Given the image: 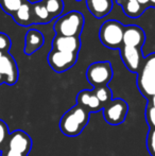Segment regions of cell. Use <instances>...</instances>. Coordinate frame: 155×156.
<instances>
[{
  "label": "cell",
  "mask_w": 155,
  "mask_h": 156,
  "mask_svg": "<svg viewBox=\"0 0 155 156\" xmlns=\"http://www.w3.org/2000/svg\"><path fill=\"white\" fill-rule=\"evenodd\" d=\"M137 2H138L140 5H145V8H146V5H148V4L150 3V0H137Z\"/></svg>",
  "instance_id": "cell-27"
},
{
  "label": "cell",
  "mask_w": 155,
  "mask_h": 156,
  "mask_svg": "<svg viewBox=\"0 0 155 156\" xmlns=\"http://www.w3.org/2000/svg\"><path fill=\"white\" fill-rule=\"evenodd\" d=\"M87 5L93 16L101 18L111 12L113 8L112 0H87Z\"/></svg>",
  "instance_id": "cell-15"
},
{
  "label": "cell",
  "mask_w": 155,
  "mask_h": 156,
  "mask_svg": "<svg viewBox=\"0 0 155 156\" xmlns=\"http://www.w3.org/2000/svg\"><path fill=\"white\" fill-rule=\"evenodd\" d=\"M23 3V0H1L2 9L8 13H16Z\"/></svg>",
  "instance_id": "cell-21"
},
{
  "label": "cell",
  "mask_w": 155,
  "mask_h": 156,
  "mask_svg": "<svg viewBox=\"0 0 155 156\" xmlns=\"http://www.w3.org/2000/svg\"><path fill=\"white\" fill-rule=\"evenodd\" d=\"M90 113L79 105L71 107L63 115L60 121V129L64 135L75 137L80 135L89 122Z\"/></svg>",
  "instance_id": "cell-1"
},
{
  "label": "cell",
  "mask_w": 155,
  "mask_h": 156,
  "mask_svg": "<svg viewBox=\"0 0 155 156\" xmlns=\"http://www.w3.org/2000/svg\"><path fill=\"white\" fill-rule=\"evenodd\" d=\"M1 156H27V155H23V154L16 153V152H12V151H9V150H3L1 152Z\"/></svg>",
  "instance_id": "cell-26"
},
{
  "label": "cell",
  "mask_w": 155,
  "mask_h": 156,
  "mask_svg": "<svg viewBox=\"0 0 155 156\" xmlns=\"http://www.w3.org/2000/svg\"><path fill=\"white\" fill-rule=\"evenodd\" d=\"M15 19H16L17 23L23 26H27L31 23L32 15H31V6H30L29 3H23V5L15 13Z\"/></svg>",
  "instance_id": "cell-16"
},
{
  "label": "cell",
  "mask_w": 155,
  "mask_h": 156,
  "mask_svg": "<svg viewBox=\"0 0 155 156\" xmlns=\"http://www.w3.org/2000/svg\"><path fill=\"white\" fill-rule=\"evenodd\" d=\"M129 112L126 102L122 99H115L103 107V116L107 123L118 125L124 122Z\"/></svg>",
  "instance_id": "cell-6"
},
{
  "label": "cell",
  "mask_w": 155,
  "mask_h": 156,
  "mask_svg": "<svg viewBox=\"0 0 155 156\" xmlns=\"http://www.w3.org/2000/svg\"><path fill=\"white\" fill-rule=\"evenodd\" d=\"M45 37L38 30H30L25 37V53L32 54L44 45Z\"/></svg>",
  "instance_id": "cell-14"
},
{
  "label": "cell",
  "mask_w": 155,
  "mask_h": 156,
  "mask_svg": "<svg viewBox=\"0 0 155 156\" xmlns=\"http://www.w3.org/2000/svg\"><path fill=\"white\" fill-rule=\"evenodd\" d=\"M145 33L140 28L136 26H130L123 32V41L122 45L126 47L139 48L140 49L141 45L145 41Z\"/></svg>",
  "instance_id": "cell-12"
},
{
  "label": "cell",
  "mask_w": 155,
  "mask_h": 156,
  "mask_svg": "<svg viewBox=\"0 0 155 156\" xmlns=\"http://www.w3.org/2000/svg\"><path fill=\"white\" fill-rule=\"evenodd\" d=\"M137 86L148 100L155 96V53L145 58L137 76Z\"/></svg>",
  "instance_id": "cell-2"
},
{
  "label": "cell",
  "mask_w": 155,
  "mask_h": 156,
  "mask_svg": "<svg viewBox=\"0 0 155 156\" xmlns=\"http://www.w3.org/2000/svg\"><path fill=\"white\" fill-rule=\"evenodd\" d=\"M126 1H137V0H126Z\"/></svg>",
  "instance_id": "cell-30"
},
{
  "label": "cell",
  "mask_w": 155,
  "mask_h": 156,
  "mask_svg": "<svg viewBox=\"0 0 155 156\" xmlns=\"http://www.w3.org/2000/svg\"><path fill=\"white\" fill-rule=\"evenodd\" d=\"M78 60L77 53H69V52H62L58 50H51L48 55L49 65L54 71L64 72L70 69L76 64Z\"/></svg>",
  "instance_id": "cell-8"
},
{
  "label": "cell",
  "mask_w": 155,
  "mask_h": 156,
  "mask_svg": "<svg viewBox=\"0 0 155 156\" xmlns=\"http://www.w3.org/2000/svg\"><path fill=\"white\" fill-rule=\"evenodd\" d=\"M9 135H10V132H9L8 125L3 120L0 119V153L5 149Z\"/></svg>",
  "instance_id": "cell-22"
},
{
  "label": "cell",
  "mask_w": 155,
  "mask_h": 156,
  "mask_svg": "<svg viewBox=\"0 0 155 156\" xmlns=\"http://www.w3.org/2000/svg\"><path fill=\"white\" fill-rule=\"evenodd\" d=\"M146 120L151 129H155V107L148 103L146 107Z\"/></svg>",
  "instance_id": "cell-23"
},
{
  "label": "cell",
  "mask_w": 155,
  "mask_h": 156,
  "mask_svg": "<svg viewBox=\"0 0 155 156\" xmlns=\"http://www.w3.org/2000/svg\"><path fill=\"white\" fill-rule=\"evenodd\" d=\"M93 91V94H95V96L98 98V100L100 101V103L103 105V107L105 106L108 102H111V101L113 100L112 99L113 93L107 87V85H106V86L97 87V88H95Z\"/></svg>",
  "instance_id": "cell-17"
},
{
  "label": "cell",
  "mask_w": 155,
  "mask_h": 156,
  "mask_svg": "<svg viewBox=\"0 0 155 156\" xmlns=\"http://www.w3.org/2000/svg\"><path fill=\"white\" fill-rule=\"evenodd\" d=\"M84 25V17L81 13L72 11L56 20L54 30L58 36H76L78 37Z\"/></svg>",
  "instance_id": "cell-3"
},
{
  "label": "cell",
  "mask_w": 155,
  "mask_h": 156,
  "mask_svg": "<svg viewBox=\"0 0 155 156\" xmlns=\"http://www.w3.org/2000/svg\"><path fill=\"white\" fill-rule=\"evenodd\" d=\"M44 4H45L46 9L51 17H55L60 15L63 11V6H64L62 0H46Z\"/></svg>",
  "instance_id": "cell-20"
},
{
  "label": "cell",
  "mask_w": 155,
  "mask_h": 156,
  "mask_svg": "<svg viewBox=\"0 0 155 156\" xmlns=\"http://www.w3.org/2000/svg\"><path fill=\"white\" fill-rule=\"evenodd\" d=\"M150 3H151L152 6H154L155 8V0H150Z\"/></svg>",
  "instance_id": "cell-29"
},
{
  "label": "cell",
  "mask_w": 155,
  "mask_h": 156,
  "mask_svg": "<svg viewBox=\"0 0 155 156\" xmlns=\"http://www.w3.org/2000/svg\"><path fill=\"white\" fill-rule=\"evenodd\" d=\"M88 82L95 88L106 86L113 78V69L108 62H97L91 64L86 71Z\"/></svg>",
  "instance_id": "cell-5"
},
{
  "label": "cell",
  "mask_w": 155,
  "mask_h": 156,
  "mask_svg": "<svg viewBox=\"0 0 155 156\" xmlns=\"http://www.w3.org/2000/svg\"><path fill=\"white\" fill-rule=\"evenodd\" d=\"M33 13H34V17L36 16V23H48L50 19L52 18L50 16L49 12L46 9L45 4L37 2V3L34 4L33 8Z\"/></svg>",
  "instance_id": "cell-18"
},
{
  "label": "cell",
  "mask_w": 155,
  "mask_h": 156,
  "mask_svg": "<svg viewBox=\"0 0 155 156\" xmlns=\"http://www.w3.org/2000/svg\"><path fill=\"white\" fill-rule=\"evenodd\" d=\"M0 73L3 76L4 83L14 85L18 80V68L12 55L3 53L0 58Z\"/></svg>",
  "instance_id": "cell-10"
},
{
  "label": "cell",
  "mask_w": 155,
  "mask_h": 156,
  "mask_svg": "<svg viewBox=\"0 0 155 156\" xmlns=\"http://www.w3.org/2000/svg\"><path fill=\"white\" fill-rule=\"evenodd\" d=\"M77 105L86 109L89 113H97V112L103 109V105L100 103L93 91L90 90L80 91L77 96Z\"/></svg>",
  "instance_id": "cell-11"
},
{
  "label": "cell",
  "mask_w": 155,
  "mask_h": 156,
  "mask_svg": "<svg viewBox=\"0 0 155 156\" xmlns=\"http://www.w3.org/2000/svg\"><path fill=\"white\" fill-rule=\"evenodd\" d=\"M147 147L150 155L155 156V129H150L147 138Z\"/></svg>",
  "instance_id": "cell-24"
},
{
  "label": "cell",
  "mask_w": 155,
  "mask_h": 156,
  "mask_svg": "<svg viewBox=\"0 0 155 156\" xmlns=\"http://www.w3.org/2000/svg\"><path fill=\"white\" fill-rule=\"evenodd\" d=\"M31 148H32L31 137L26 132L18 129V131L10 133L4 150L20 153V154L28 156L30 151H31Z\"/></svg>",
  "instance_id": "cell-7"
},
{
  "label": "cell",
  "mask_w": 155,
  "mask_h": 156,
  "mask_svg": "<svg viewBox=\"0 0 155 156\" xmlns=\"http://www.w3.org/2000/svg\"><path fill=\"white\" fill-rule=\"evenodd\" d=\"M11 47V41L8 35L0 33V52L4 53V51H8Z\"/></svg>",
  "instance_id": "cell-25"
},
{
  "label": "cell",
  "mask_w": 155,
  "mask_h": 156,
  "mask_svg": "<svg viewBox=\"0 0 155 156\" xmlns=\"http://www.w3.org/2000/svg\"><path fill=\"white\" fill-rule=\"evenodd\" d=\"M2 54H3V53H2V52H0V58L2 56Z\"/></svg>",
  "instance_id": "cell-31"
},
{
  "label": "cell",
  "mask_w": 155,
  "mask_h": 156,
  "mask_svg": "<svg viewBox=\"0 0 155 156\" xmlns=\"http://www.w3.org/2000/svg\"><path fill=\"white\" fill-rule=\"evenodd\" d=\"M121 58L125 67L132 72H138L143 65V55L139 48L122 46L120 48Z\"/></svg>",
  "instance_id": "cell-9"
},
{
  "label": "cell",
  "mask_w": 155,
  "mask_h": 156,
  "mask_svg": "<svg viewBox=\"0 0 155 156\" xmlns=\"http://www.w3.org/2000/svg\"><path fill=\"white\" fill-rule=\"evenodd\" d=\"M54 50L69 53H78L80 48L79 37L76 36H56L52 44Z\"/></svg>",
  "instance_id": "cell-13"
},
{
  "label": "cell",
  "mask_w": 155,
  "mask_h": 156,
  "mask_svg": "<svg viewBox=\"0 0 155 156\" xmlns=\"http://www.w3.org/2000/svg\"><path fill=\"white\" fill-rule=\"evenodd\" d=\"M145 6L140 5L137 1H126L123 3V11L130 17H138L143 13Z\"/></svg>",
  "instance_id": "cell-19"
},
{
  "label": "cell",
  "mask_w": 155,
  "mask_h": 156,
  "mask_svg": "<svg viewBox=\"0 0 155 156\" xmlns=\"http://www.w3.org/2000/svg\"><path fill=\"white\" fill-rule=\"evenodd\" d=\"M124 29L119 21L107 20L100 28V41L110 49H118L122 46Z\"/></svg>",
  "instance_id": "cell-4"
},
{
  "label": "cell",
  "mask_w": 155,
  "mask_h": 156,
  "mask_svg": "<svg viewBox=\"0 0 155 156\" xmlns=\"http://www.w3.org/2000/svg\"><path fill=\"white\" fill-rule=\"evenodd\" d=\"M2 83H4V78H3V76L0 73V85H1Z\"/></svg>",
  "instance_id": "cell-28"
}]
</instances>
